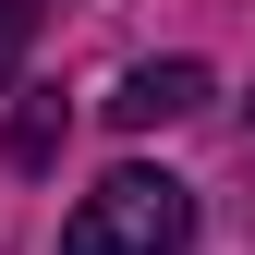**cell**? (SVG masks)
Masks as SVG:
<instances>
[{"label":"cell","instance_id":"obj_1","mask_svg":"<svg viewBox=\"0 0 255 255\" xmlns=\"http://www.w3.org/2000/svg\"><path fill=\"white\" fill-rule=\"evenodd\" d=\"M182 243H195V182L170 170H110L61 231V255H182Z\"/></svg>","mask_w":255,"mask_h":255},{"label":"cell","instance_id":"obj_2","mask_svg":"<svg viewBox=\"0 0 255 255\" xmlns=\"http://www.w3.org/2000/svg\"><path fill=\"white\" fill-rule=\"evenodd\" d=\"M207 110V61H134L110 85V122L122 134H158V122H195Z\"/></svg>","mask_w":255,"mask_h":255},{"label":"cell","instance_id":"obj_3","mask_svg":"<svg viewBox=\"0 0 255 255\" xmlns=\"http://www.w3.org/2000/svg\"><path fill=\"white\" fill-rule=\"evenodd\" d=\"M61 134H73L61 85H24V98H12V134H0V146H12V170H49V158H61Z\"/></svg>","mask_w":255,"mask_h":255},{"label":"cell","instance_id":"obj_4","mask_svg":"<svg viewBox=\"0 0 255 255\" xmlns=\"http://www.w3.org/2000/svg\"><path fill=\"white\" fill-rule=\"evenodd\" d=\"M37 37V0H0V73H12V49Z\"/></svg>","mask_w":255,"mask_h":255}]
</instances>
